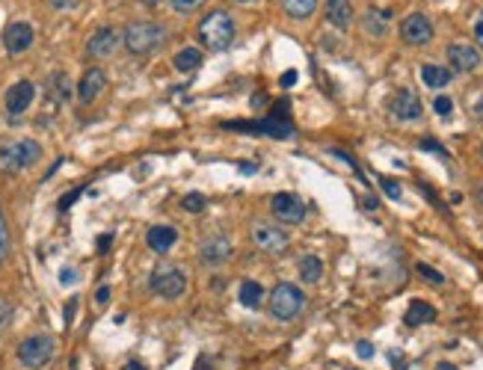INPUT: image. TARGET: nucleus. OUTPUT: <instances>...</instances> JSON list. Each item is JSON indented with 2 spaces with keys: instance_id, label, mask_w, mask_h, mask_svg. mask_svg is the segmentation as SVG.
I'll use <instances>...</instances> for the list:
<instances>
[{
  "instance_id": "nucleus-21",
  "label": "nucleus",
  "mask_w": 483,
  "mask_h": 370,
  "mask_svg": "<svg viewBox=\"0 0 483 370\" xmlns=\"http://www.w3.org/2000/svg\"><path fill=\"white\" fill-rule=\"evenodd\" d=\"M237 300L244 308H261V302H264V287L252 282V278H246L244 285H240V291H237Z\"/></svg>"
},
{
  "instance_id": "nucleus-13",
  "label": "nucleus",
  "mask_w": 483,
  "mask_h": 370,
  "mask_svg": "<svg viewBox=\"0 0 483 370\" xmlns=\"http://www.w3.org/2000/svg\"><path fill=\"white\" fill-rule=\"evenodd\" d=\"M3 44H6V51L9 53H21V51H27L33 44V27L30 24H24V21H18V24H12L6 30V36H3Z\"/></svg>"
},
{
  "instance_id": "nucleus-50",
  "label": "nucleus",
  "mask_w": 483,
  "mask_h": 370,
  "mask_svg": "<svg viewBox=\"0 0 483 370\" xmlns=\"http://www.w3.org/2000/svg\"><path fill=\"white\" fill-rule=\"evenodd\" d=\"M146 3H155V0H146Z\"/></svg>"
},
{
  "instance_id": "nucleus-41",
  "label": "nucleus",
  "mask_w": 483,
  "mask_h": 370,
  "mask_svg": "<svg viewBox=\"0 0 483 370\" xmlns=\"http://www.w3.org/2000/svg\"><path fill=\"white\" fill-rule=\"evenodd\" d=\"M279 83H282L285 89H288V86H293V83H297V71H285V75H282V80H279Z\"/></svg>"
},
{
  "instance_id": "nucleus-27",
  "label": "nucleus",
  "mask_w": 483,
  "mask_h": 370,
  "mask_svg": "<svg viewBox=\"0 0 483 370\" xmlns=\"http://www.w3.org/2000/svg\"><path fill=\"white\" fill-rule=\"evenodd\" d=\"M386 21H389V12H377V9H368L365 27H368L374 36H382V33H386Z\"/></svg>"
},
{
  "instance_id": "nucleus-23",
  "label": "nucleus",
  "mask_w": 483,
  "mask_h": 370,
  "mask_svg": "<svg viewBox=\"0 0 483 370\" xmlns=\"http://www.w3.org/2000/svg\"><path fill=\"white\" fill-rule=\"evenodd\" d=\"M421 80H424V86H430V89H442V86L451 83V71L442 68V66H424Z\"/></svg>"
},
{
  "instance_id": "nucleus-28",
  "label": "nucleus",
  "mask_w": 483,
  "mask_h": 370,
  "mask_svg": "<svg viewBox=\"0 0 483 370\" xmlns=\"http://www.w3.org/2000/svg\"><path fill=\"white\" fill-rule=\"evenodd\" d=\"M21 151H24V166H33L42 157V146L36 140H21Z\"/></svg>"
},
{
  "instance_id": "nucleus-9",
  "label": "nucleus",
  "mask_w": 483,
  "mask_h": 370,
  "mask_svg": "<svg viewBox=\"0 0 483 370\" xmlns=\"http://www.w3.org/2000/svg\"><path fill=\"white\" fill-rule=\"evenodd\" d=\"M400 36H404L406 44H427L433 39V24L430 18L421 15V12H413L404 18V24H400Z\"/></svg>"
},
{
  "instance_id": "nucleus-32",
  "label": "nucleus",
  "mask_w": 483,
  "mask_h": 370,
  "mask_svg": "<svg viewBox=\"0 0 483 370\" xmlns=\"http://www.w3.org/2000/svg\"><path fill=\"white\" fill-rule=\"evenodd\" d=\"M12 314H15L12 302H9L6 296H0V329H6V326H9V320H12Z\"/></svg>"
},
{
  "instance_id": "nucleus-31",
  "label": "nucleus",
  "mask_w": 483,
  "mask_h": 370,
  "mask_svg": "<svg viewBox=\"0 0 483 370\" xmlns=\"http://www.w3.org/2000/svg\"><path fill=\"white\" fill-rule=\"evenodd\" d=\"M433 110L439 113L442 119H448V116L454 113V101H451L448 95H439V98H436V101H433Z\"/></svg>"
},
{
  "instance_id": "nucleus-42",
  "label": "nucleus",
  "mask_w": 483,
  "mask_h": 370,
  "mask_svg": "<svg viewBox=\"0 0 483 370\" xmlns=\"http://www.w3.org/2000/svg\"><path fill=\"white\" fill-rule=\"evenodd\" d=\"M362 207H365V211H377V198H374V196H365V198H362Z\"/></svg>"
},
{
  "instance_id": "nucleus-30",
  "label": "nucleus",
  "mask_w": 483,
  "mask_h": 370,
  "mask_svg": "<svg viewBox=\"0 0 483 370\" xmlns=\"http://www.w3.org/2000/svg\"><path fill=\"white\" fill-rule=\"evenodd\" d=\"M418 276H424L430 285H445V276L439 273V269H433V267H427V264H418Z\"/></svg>"
},
{
  "instance_id": "nucleus-18",
  "label": "nucleus",
  "mask_w": 483,
  "mask_h": 370,
  "mask_svg": "<svg viewBox=\"0 0 483 370\" xmlns=\"http://www.w3.org/2000/svg\"><path fill=\"white\" fill-rule=\"evenodd\" d=\"M116 44H119V36H116L113 27H101V30L89 39V53H92V57H110L116 51Z\"/></svg>"
},
{
  "instance_id": "nucleus-1",
  "label": "nucleus",
  "mask_w": 483,
  "mask_h": 370,
  "mask_svg": "<svg viewBox=\"0 0 483 370\" xmlns=\"http://www.w3.org/2000/svg\"><path fill=\"white\" fill-rule=\"evenodd\" d=\"M199 36L208 51H226L229 44L235 42V21H231L229 12L213 9V12L205 15V21L199 24Z\"/></svg>"
},
{
  "instance_id": "nucleus-37",
  "label": "nucleus",
  "mask_w": 483,
  "mask_h": 370,
  "mask_svg": "<svg viewBox=\"0 0 483 370\" xmlns=\"http://www.w3.org/2000/svg\"><path fill=\"white\" fill-rule=\"evenodd\" d=\"M80 193H83V187H77V189H71V193L62 196V198H60V211H68V207H71V204H75L77 198H80Z\"/></svg>"
},
{
  "instance_id": "nucleus-46",
  "label": "nucleus",
  "mask_w": 483,
  "mask_h": 370,
  "mask_svg": "<svg viewBox=\"0 0 483 370\" xmlns=\"http://www.w3.org/2000/svg\"><path fill=\"white\" fill-rule=\"evenodd\" d=\"M75 305H77L75 300H71V302L66 305V320H68V323H71V317H75Z\"/></svg>"
},
{
  "instance_id": "nucleus-44",
  "label": "nucleus",
  "mask_w": 483,
  "mask_h": 370,
  "mask_svg": "<svg viewBox=\"0 0 483 370\" xmlns=\"http://www.w3.org/2000/svg\"><path fill=\"white\" fill-rule=\"evenodd\" d=\"M51 3H53V6H60V9H68V6H75L77 0H51Z\"/></svg>"
},
{
  "instance_id": "nucleus-14",
  "label": "nucleus",
  "mask_w": 483,
  "mask_h": 370,
  "mask_svg": "<svg viewBox=\"0 0 483 370\" xmlns=\"http://www.w3.org/2000/svg\"><path fill=\"white\" fill-rule=\"evenodd\" d=\"M448 62L457 71H475L480 66V53L471 44H451L448 48Z\"/></svg>"
},
{
  "instance_id": "nucleus-10",
  "label": "nucleus",
  "mask_w": 483,
  "mask_h": 370,
  "mask_svg": "<svg viewBox=\"0 0 483 370\" xmlns=\"http://www.w3.org/2000/svg\"><path fill=\"white\" fill-rule=\"evenodd\" d=\"M252 240L258 249L264 252H273V255H279V252H285V246H288V234H285L282 228H276V225H267V222H258L252 228Z\"/></svg>"
},
{
  "instance_id": "nucleus-39",
  "label": "nucleus",
  "mask_w": 483,
  "mask_h": 370,
  "mask_svg": "<svg viewBox=\"0 0 483 370\" xmlns=\"http://www.w3.org/2000/svg\"><path fill=\"white\" fill-rule=\"evenodd\" d=\"M107 300H110V287L101 285V287H98V291H95V302H98V305H104Z\"/></svg>"
},
{
  "instance_id": "nucleus-11",
  "label": "nucleus",
  "mask_w": 483,
  "mask_h": 370,
  "mask_svg": "<svg viewBox=\"0 0 483 370\" xmlns=\"http://www.w3.org/2000/svg\"><path fill=\"white\" fill-rule=\"evenodd\" d=\"M36 98V86L30 83V80H18L15 86H9L6 92V113L9 116H24L27 110H30Z\"/></svg>"
},
{
  "instance_id": "nucleus-3",
  "label": "nucleus",
  "mask_w": 483,
  "mask_h": 370,
  "mask_svg": "<svg viewBox=\"0 0 483 370\" xmlns=\"http://www.w3.org/2000/svg\"><path fill=\"white\" fill-rule=\"evenodd\" d=\"M222 128H231V131H249V133H267V137H276V140H288L293 133V124L285 119V104L276 107L273 116H267L261 122H226Z\"/></svg>"
},
{
  "instance_id": "nucleus-12",
  "label": "nucleus",
  "mask_w": 483,
  "mask_h": 370,
  "mask_svg": "<svg viewBox=\"0 0 483 370\" xmlns=\"http://www.w3.org/2000/svg\"><path fill=\"white\" fill-rule=\"evenodd\" d=\"M107 86V77H104V71L101 68H89L83 77H80V83H77V98H80V104H92L98 95H101V89Z\"/></svg>"
},
{
  "instance_id": "nucleus-15",
  "label": "nucleus",
  "mask_w": 483,
  "mask_h": 370,
  "mask_svg": "<svg viewBox=\"0 0 483 370\" xmlns=\"http://www.w3.org/2000/svg\"><path fill=\"white\" fill-rule=\"evenodd\" d=\"M199 258H202V264L217 267V264H222V261L231 258V243H229L226 237H213V240H208V243H202Z\"/></svg>"
},
{
  "instance_id": "nucleus-47",
  "label": "nucleus",
  "mask_w": 483,
  "mask_h": 370,
  "mask_svg": "<svg viewBox=\"0 0 483 370\" xmlns=\"http://www.w3.org/2000/svg\"><path fill=\"white\" fill-rule=\"evenodd\" d=\"M125 370H146V367H142L140 362H128V365H125Z\"/></svg>"
},
{
  "instance_id": "nucleus-34",
  "label": "nucleus",
  "mask_w": 483,
  "mask_h": 370,
  "mask_svg": "<svg viewBox=\"0 0 483 370\" xmlns=\"http://www.w3.org/2000/svg\"><path fill=\"white\" fill-rule=\"evenodd\" d=\"M380 187H382V193H386L389 198H400V184L397 181H391V178H380Z\"/></svg>"
},
{
  "instance_id": "nucleus-5",
  "label": "nucleus",
  "mask_w": 483,
  "mask_h": 370,
  "mask_svg": "<svg viewBox=\"0 0 483 370\" xmlns=\"http://www.w3.org/2000/svg\"><path fill=\"white\" fill-rule=\"evenodd\" d=\"M148 287L164 300H178L187 291V273L181 267H157L148 278Z\"/></svg>"
},
{
  "instance_id": "nucleus-24",
  "label": "nucleus",
  "mask_w": 483,
  "mask_h": 370,
  "mask_svg": "<svg viewBox=\"0 0 483 370\" xmlns=\"http://www.w3.org/2000/svg\"><path fill=\"white\" fill-rule=\"evenodd\" d=\"M320 276H324V261H320L317 255H306L300 261V278H302V282L315 285Z\"/></svg>"
},
{
  "instance_id": "nucleus-25",
  "label": "nucleus",
  "mask_w": 483,
  "mask_h": 370,
  "mask_svg": "<svg viewBox=\"0 0 483 370\" xmlns=\"http://www.w3.org/2000/svg\"><path fill=\"white\" fill-rule=\"evenodd\" d=\"M48 95H51L53 104H62V101L68 98V80H66V75H62V71L51 75V80H48Z\"/></svg>"
},
{
  "instance_id": "nucleus-26",
  "label": "nucleus",
  "mask_w": 483,
  "mask_h": 370,
  "mask_svg": "<svg viewBox=\"0 0 483 370\" xmlns=\"http://www.w3.org/2000/svg\"><path fill=\"white\" fill-rule=\"evenodd\" d=\"M282 6L291 18H309L317 9V0H282Z\"/></svg>"
},
{
  "instance_id": "nucleus-45",
  "label": "nucleus",
  "mask_w": 483,
  "mask_h": 370,
  "mask_svg": "<svg viewBox=\"0 0 483 370\" xmlns=\"http://www.w3.org/2000/svg\"><path fill=\"white\" fill-rule=\"evenodd\" d=\"M110 240H113V237H110V234H104V237H98V249H101V252H104L107 246H110Z\"/></svg>"
},
{
  "instance_id": "nucleus-49",
  "label": "nucleus",
  "mask_w": 483,
  "mask_h": 370,
  "mask_svg": "<svg viewBox=\"0 0 483 370\" xmlns=\"http://www.w3.org/2000/svg\"><path fill=\"white\" fill-rule=\"evenodd\" d=\"M235 3H249V0H235Z\"/></svg>"
},
{
  "instance_id": "nucleus-38",
  "label": "nucleus",
  "mask_w": 483,
  "mask_h": 370,
  "mask_svg": "<svg viewBox=\"0 0 483 370\" xmlns=\"http://www.w3.org/2000/svg\"><path fill=\"white\" fill-rule=\"evenodd\" d=\"M356 353H359V358H374V347L368 341H362V344H356Z\"/></svg>"
},
{
  "instance_id": "nucleus-16",
  "label": "nucleus",
  "mask_w": 483,
  "mask_h": 370,
  "mask_svg": "<svg viewBox=\"0 0 483 370\" xmlns=\"http://www.w3.org/2000/svg\"><path fill=\"white\" fill-rule=\"evenodd\" d=\"M146 243H148L151 252L160 255V252H169L178 243V231L172 228V225H155V228H148Z\"/></svg>"
},
{
  "instance_id": "nucleus-48",
  "label": "nucleus",
  "mask_w": 483,
  "mask_h": 370,
  "mask_svg": "<svg viewBox=\"0 0 483 370\" xmlns=\"http://www.w3.org/2000/svg\"><path fill=\"white\" fill-rule=\"evenodd\" d=\"M436 370H457V367H454L451 362H442V365H436Z\"/></svg>"
},
{
  "instance_id": "nucleus-35",
  "label": "nucleus",
  "mask_w": 483,
  "mask_h": 370,
  "mask_svg": "<svg viewBox=\"0 0 483 370\" xmlns=\"http://www.w3.org/2000/svg\"><path fill=\"white\" fill-rule=\"evenodd\" d=\"M205 0H172V9L175 12H193V9H199Z\"/></svg>"
},
{
  "instance_id": "nucleus-20",
  "label": "nucleus",
  "mask_w": 483,
  "mask_h": 370,
  "mask_svg": "<svg viewBox=\"0 0 483 370\" xmlns=\"http://www.w3.org/2000/svg\"><path fill=\"white\" fill-rule=\"evenodd\" d=\"M436 320V308L433 305H427L424 300H413L406 308V317L404 323L406 326H424V323H433Z\"/></svg>"
},
{
  "instance_id": "nucleus-33",
  "label": "nucleus",
  "mask_w": 483,
  "mask_h": 370,
  "mask_svg": "<svg viewBox=\"0 0 483 370\" xmlns=\"http://www.w3.org/2000/svg\"><path fill=\"white\" fill-rule=\"evenodd\" d=\"M9 255V228H6V220L3 213H0V261Z\"/></svg>"
},
{
  "instance_id": "nucleus-2",
  "label": "nucleus",
  "mask_w": 483,
  "mask_h": 370,
  "mask_svg": "<svg viewBox=\"0 0 483 370\" xmlns=\"http://www.w3.org/2000/svg\"><path fill=\"white\" fill-rule=\"evenodd\" d=\"M166 30L160 24H151V21H137V24H128L125 27V48H128L131 53H148L155 51L160 42H164Z\"/></svg>"
},
{
  "instance_id": "nucleus-8",
  "label": "nucleus",
  "mask_w": 483,
  "mask_h": 370,
  "mask_svg": "<svg viewBox=\"0 0 483 370\" xmlns=\"http://www.w3.org/2000/svg\"><path fill=\"white\" fill-rule=\"evenodd\" d=\"M273 213H276V220H282V222H302L306 220V202H302L300 196H293V193H276L273 196Z\"/></svg>"
},
{
  "instance_id": "nucleus-29",
  "label": "nucleus",
  "mask_w": 483,
  "mask_h": 370,
  "mask_svg": "<svg viewBox=\"0 0 483 370\" xmlns=\"http://www.w3.org/2000/svg\"><path fill=\"white\" fill-rule=\"evenodd\" d=\"M181 204H184V211H190V213H199V211H205V196L202 193H187L184 198H181Z\"/></svg>"
},
{
  "instance_id": "nucleus-6",
  "label": "nucleus",
  "mask_w": 483,
  "mask_h": 370,
  "mask_svg": "<svg viewBox=\"0 0 483 370\" xmlns=\"http://www.w3.org/2000/svg\"><path fill=\"white\" fill-rule=\"evenodd\" d=\"M51 356H53V338L51 335H33V338L21 341V347H18V358H21V365L30 367V370L44 367L51 362Z\"/></svg>"
},
{
  "instance_id": "nucleus-43",
  "label": "nucleus",
  "mask_w": 483,
  "mask_h": 370,
  "mask_svg": "<svg viewBox=\"0 0 483 370\" xmlns=\"http://www.w3.org/2000/svg\"><path fill=\"white\" fill-rule=\"evenodd\" d=\"M475 39H478V44H480V48H483V18H480V21L475 24Z\"/></svg>"
},
{
  "instance_id": "nucleus-7",
  "label": "nucleus",
  "mask_w": 483,
  "mask_h": 370,
  "mask_svg": "<svg viewBox=\"0 0 483 370\" xmlns=\"http://www.w3.org/2000/svg\"><path fill=\"white\" fill-rule=\"evenodd\" d=\"M389 110L395 119L400 122H415V119H421V98H418L413 89H397L395 95H391V101H389Z\"/></svg>"
},
{
  "instance_id": "nucleus-36",
  "label": "nucleus",
  "mask_w": 483,
  "mask_h": 370,
  "mask_svg": "<svg viewBox=\"0 0 483 370\" xmlns=\"http://www.w3.org/2000/svg\"><path fill=\"white\" fill-rule=\"evenodd\" d=\"M418 148H421V151H433V155H439V157H448V151H445L436 140H421V142H418Z\"/></svg>"
},
{
  "instance_id": "nucleus-17",
  "label": "nucleus",
  "mask_w": 483,
  "mask_h": 370,
  "mask_svg": "<svg viewBox=\"0 0 483 370\" xmlns=\"http://www.w3.org/2000/svg\"><path fill=\"white\" fill-rule=\"evenodd\" d=\"M21 169H27L21 142H3V146H0V172L15 175V172H21Z\"/></svg>"
},
{
  "instance_id": "nucleus-22",
  "label": "nucleus",
  "mask_w": 483,
  "mask_h": 370,
  "mask_svg": "<svg viewBox=\"0 0 483 370\" xmlns=\"http://www.w3.org/2000/svg\"><path fill=\"white\" fill-rule=\"evenodd\" d=\"M202 66V53L199 48H184L175 53V68L181 71V75H190V71H196Z\"/></svg>"
},
{
  "instance_id": "nucleus-4",
  "label": "nucleus",
  "mask_w": 483,
  "mask_h": 370,
  "mask_svg": "<svg viewBox=\"0 0 483 370\" xmlns=\"http://www.w3.org/2000/svg\"><path fill=\"white\" fill-rule=\"evenodd\" d=\"M302 305H306V296L297 285H276L273 293H270V314L276 320H293L297 314L302 311Z\"/></svg>"
},
{
  "instance_id": "nucleus-19",
  "label": "nucleus",
  "mask_w": 483,
  "mask_h": 370,
  "mask_svg": "<svg viewBox=\"0 0 483 370\" xmlns=\"http://www.w3.org/2000/svg\"><path fill=\"white\" fill-rule=\"evenodd\" d=\"M326 18H329L332 27H338V30H347V27L353 24L350 0H326Z\"/></svg>"
},
{
  "instance_id": "nucleus-40",
  "label": "nucleus",
  "mask_w": 483,
  "mask_h": 370,
  "mask_svg": "<svg viewBox=\"0 0 483 370\" xmlns=\"http://www.w3.org/2000/svg\"><path fill=\"white\" fill-rule=\"evenodd\" d=\"M75 278H77V273H75V269H71V267H66V269H62V273H60V282H62V285H71V282H75Z\"/></svg>"
}]
</instances>
